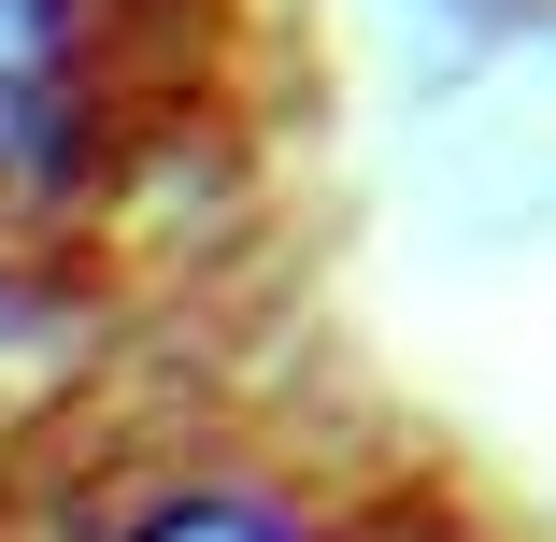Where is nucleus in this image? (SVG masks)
<instances>
[{"mask_svg": "<svg viewBox=\"0 0 556 542\" xmlns=\"http://www.w3.org/2000/svg\"><path fill=\"white\" fill-rule=\"evenodd\" d=\"M115 542H300L286 514H257V500H157L143 528H115Z\"/></svg>", "mask_w": 556, "mask_h": 542, "instance_id": "nucleus-2", "label": "nucleus"}, {"mask_svg": "<svg viewBox=\"0 0 556 542\" xmlns=\"http://www.w3.org/2000/svg\"><path fill=\"white\" fill-rule=\"evenodd\" d=\"M72 115V15L58 0H0V186H29Z\"/></svg>", "mask_w": 556, "mask_h": 542, "instance_id": "nucleus-1", "label": "nucleus"}]
</instances>
